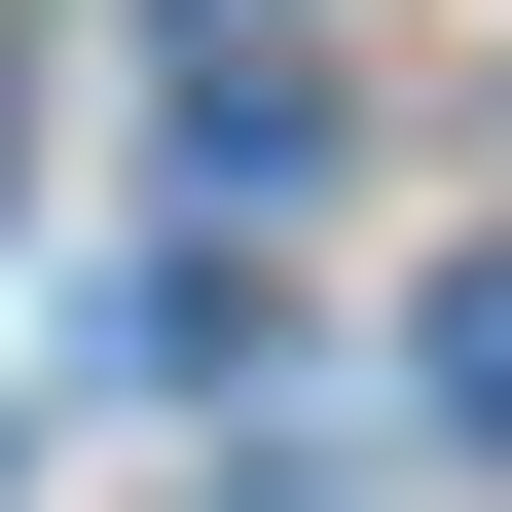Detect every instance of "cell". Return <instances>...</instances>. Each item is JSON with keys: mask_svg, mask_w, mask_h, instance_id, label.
<instances>
[{"mask_svg": "<svg viewBox=\"0 0 512 512\" xmlns=\"http://www.w3.org/2000/svg\"><path fill=\"white\" fill-rule=\"evenodd\" d=\"M439 439H476V476H512V256H476V293H439Z\"/></svg>", "mask_w": 512, "mask_h": 512, "instance_id": "6da1fadb", "label": "cell"}]
</instances>
